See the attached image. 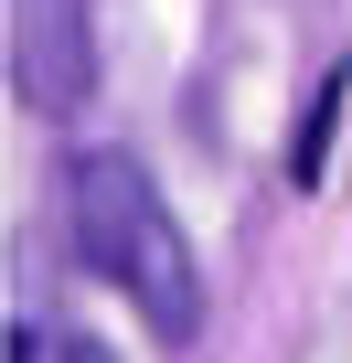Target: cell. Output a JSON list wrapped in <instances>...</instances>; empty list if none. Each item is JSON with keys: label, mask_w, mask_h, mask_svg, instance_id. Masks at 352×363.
Segmentation results:
<instances>
[{"label": "cell", "mask_w": 352, "mask_h": 363, "mask_svg": "<svg viewBox=\"0 0 352 363\" xmlns=\"http://www.w3.org/2000/svg\"><path fill=\"white\" fill-rule=\"evenodd\" d=\"M64 235L86 257V278H107L149 342L182 352L203 331V267H193V235L171 225L160 182L128 160V150H75L64 160Z\"/></svg>", "instance_id": "obj_1"}, {"label": "cell", "mask_w": 352, "mask_h": 363, "mask_svg": "<svg viewBox=\"0 0 352 363\" xmlns=\"http://www.w3.org/2000/svg\"><path fill=\"white\" fill-rule=\"evenodd\" d=\"M11 96L33 118H75L96 96V22H86V0H11Z\"/></svg>", "instance_id": "obj_2"}, {"label": "cell", "mask_w": 352, "mask_h": 363, "mask_svg": "<svg viewBox=\"0 0 352 363\" xmlns=\"http://www.w3.org/2000/svg\"><path fill=\"white\" fill-rule=\"evenodd\" d=\"M341 65L320 75V96H310V118H299V139H288V182H299V193H310V182H320V160H331V118H341Z\"/></svg>", "instance_id": "obj_3"}, {"label": "cell", "mask_w": 352, "mask_h": 363, "mask_svg": "<svg viewBox=\"0 0 352 363\" xmlns=\"http://www.w3.org/2000/svg\"><path fill=\"white\" fill-rule=\"evenodd\" d=\"M11 363H107V352L64 320H11Z\"/></svg>", "instance_id": "obj_4"}]
</instances>
